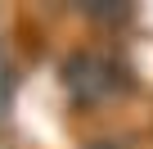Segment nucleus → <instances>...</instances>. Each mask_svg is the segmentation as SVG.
Returning <instances> with one entry per match:
<instances>
[{
    "mask_svg": "<svg viewBox=\"0 0 153 149\" xmlns=\"http://www.w3.org/2000/svg\"><path fill=\"white\" fill-rule=\"evenodd\" d=\"M59 77H63V91L76 100V104H104L113 100L122 86H126V72L122 63L108 54V50H95V45H81V50H72L59 68Z\"/></svg>",
    "mask_w": 153,
    "mask_h": 149,
    "instance_id": "f257e3e1",
    "label": "nucleus"
},
{
    "mask_svg": "<svg viewBox=\"0 0 153 149\" xmlns=\"http://www.w3.org/2000/svg\"><path fill=\"white\" fill-rule=\"evenodd\" d=\"M81 149H131V140H126V136H95V140H86Z\"/></svg>",
    "mask_w": 153,
    "mask_h": 149,
    "instance_id": "f03ea898",
    "label": "nucleus"
}]
</instances>
